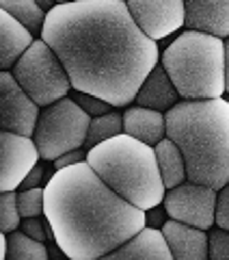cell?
Masks as SVG:
<instances>
[{
    "mask_svg": "<svg viewBox=\"0 0 229 260\" xmlns=\"http://www.w3.org/2000/svg\"><path fill=\"white\" fill-rule=\"evenodd\" d=\"M42 39L52 46L76 91L134 102L160 61L158 44L134 22L126 0H76L48 11Z\"/></svg>",
    "mask_w": 229,
    "mask_h": 260,
    "instance_id": "1",
    "label": "cell"
},
{
    "mask_svg": "<svg viewBox=\"0 0 229 260\" xmlns=\"http://www.w3.org/2000/svg\"><path fill=\"white\" fill-rule=\"evenodd\" d=\"M44 215L71 260L106 258L147 225L145 210L110 189L87 160L54 169Z\"/></svg>",
    "mask_w": 229,
    "mask_h": 260,
    "instance_id": "2",
    "label": "cell"
},
{
    "mask_svg": "<svg viewBox=\"0 0 229 260\" xmlns=\"http://www.w3.org/2000/svg\"><path fill=\"white\" fill-rule=\"evenodd\" d=\"M165 117L167 137L186 158L188 180L223 189L229 182V100H184Z\"/></svg>",
    "mask_w": 229,
    "mask_h": 260,
    "instance_id": "3",
    "label": "cell"
},
{
    "mask_svg": "<svg viewBox=\"0 0 229 260\" xmlns=\"http://www.w3.org/2000/svg\"><path fill=\"white\" fill-rule=\"evenodd\" d=\"M87 162L100 178L134 206L149 210L162 204L167 186L162 182L156 148L128 133L97 143L87 152Z\"/></svg>",
    "mask_w": 229,
    "mask_h": 260,
    "instance_id": "4",
    "label": "cell"
},
{
    "mask_svg": "<svg viewBox=\"0 0 229 260\" xmlns=\"http://www.w3.org/2000/svg\"><path fill=\"white\" fill-rule=\"evenodd\" d=\"M160 63L184 100L223 98L225 42L216 35L188 28L160 54Z\"/></svg>",
    "mask_w": 229,
    "mask_h": 260,
    "instance_id": "5",
    "label": "cell"
},
{
    "mask_svg": "<svg viewBox=\"0 0 229 260\" xmlns=\"http://www.w3.org/2000/svg\"><path fill=\"white\" fill-rule=\"evenodd\" d=\"M89 124H91V115L69 95L44 107L32 133L42 158L56 160L71 150L85 148Z\"/></svg>",
    "mask_w": 229,
    "mask_h": 260,
    "instance_id": "6",
    "label": "cell"
},
{
    "mask_svg": "<svg viewBox=\"0 0 229 260\" xmlns=\"http://www.w3.org/2000/svg\"><path fill=\"white\" fill-rule=\"evenodd\" d=\"M15 80L24 87L39 107H48L61 100L73 89L71 78L65 70L61 56L44 39H35L32 46L22 54V59L11 68Z\"/></svg>",
    "mask_w": 229,
    "mask_h": 260,
    "instance_id": "7",
    "label": "cell"
},
{
    "mask_svg": "<svg viewBox=\"0 0 229 260\" xmlns=\"http://www.w3.org/2000/svg\"><path fill=\"white\" fill-rule=\"evenodd\" d=\"M216 202L218 189L186 180L173 189H167L162 206L167 208L171 219L210 230L212 225H216Z\"/></svg>",
    "mask_w": 229,
    "mask_h": 260,
    "instance_id": "8",
    "label": "cell"
},
{
    "mask_svg": "<svg viewBox=\"0 0 229 260\" xmlns=\"http://www.w3.org/2000/svg\"><path fill=\"white\" fill-rule=\"evenodd\" d=\"M0 191H18L30 169L39 165L42 152L32 137L9 130L0 133Z\"/></svg>",
    "mask_w": 229,
    "mask_h": 260,
    "instance_id": "9",
    "label": "cell"
},
{
    "mask_svg": "<svg viewBox=\"0 0 229 260\" xmlns=\"http://www.w3.org/2000/svg\"><path fill=\"white\" fill-rule=\"evenodd\" d=\"M39 104L24 91L13 72L5 70L0 76V126L9 133L32 137L39 121Z\"/></svg>",
    "mask_w": 229,
    "mask_h": 260,
    "instance_id": "10",
    "label": "cell"
},
{
    "mask_svg": "<svg viewBox=\"0 0 229 260\" xmlns=\"http://www.w3.org/2000/svg\"><path fill=\"white\" fill-rule=\"evenodd\" d=\"M141 30L154 42L173 35L186 24V0H126Z\"/></svg>",
    "mask_w": 229,
    "mask_h": 260,
    "instance_id": "11",
    "label": "cell"
},
{
    "mask_svg": "<svg viewBox=\"0 0 229 260\" xmlns=\"http://www.w3.org/2000/svg\"><path fill=\"white\" fill-rule=\"evenodd\" d=\"M165 239L171 247V254L175 260H206L210 258V234L197 225L167 219L162 225Z\"/></svg>",
    "mask_w": 229,
    "mask_h": 260,
    "instance_id": "12",
    "label": "cell"
},
{
    "mask_svg": "<svg viewBox=\"0 0 229 260\" xmlns=\"http://www.w3.org/2000/svg\"><path fill=\"white\" fill-rule=\"evenodd\" d=\"M186 26L220 39L229 37V0H186Z\"/></svg>",
    "mask_w": 229,
    "mask_h": 260,
    "instance_id": "13",
    "label": "cell"
},
{
    "mask_svg": "<svg viewBox=\"0 0 229 260\" xmlns=\"http://www.w3.org/2000/svg\"><path fill=\"white\" fill-rule=\"evenodd\" d=\"M179 100V91L173 85V80L167 74V70L162 68V63H158L154 68L147 78L143 80L141 89L134 98V102L138 107H147V109H156L167 113L171 107H175Z\"/></svg>",
    "mask_w": 229,
    "mask_h": 260,
    "instance_id": "14",
    "label": "cell"
},
{
    "mask_svg": "<svg viewBox=\"0 0 229 260\" xmlns=\"http://www.w3.org/2000/svg\"><path fill=\"white\" fill-rule=\"evenodd\" d=\"M106 258L119 260V258H160V260H171V247L165 239L162 228H151L145 225L143 230H138L132 239H128L124 245L117 247Z\"/></svg>",
    "mask_w": 229,
    "mask_h": 260,
    "instance_id": "15",
    "label": "cell"
},
{
    "mask_svg": "<svg viewBox=\"0 0 229 260\" xmlns=\"http://www.w3.org/2000/svg\"><path fill=\"white\" fill-rule=\"evenodd\" d=\"M35 32L7 11L0 13V68L11 70L35 42Z\"/></svg>",
    "mask_w": 229,
    "mask_h": 260,
    "instance_id": "16",
    "label": "cell"
},
{
    "mask_svg": "<svg viewBox=\"0 0 229 260\" xmlns=\"http://www.w3.org/2000/svg\"><path fill=\"white\" fill-rule=\"evenodd\" d=\"M124 133L149 145H156L167 137V117L162 111L147 107H128L124 111Z\"/></svg>",
    "mask_w": 229,
    "mask_h": 260,
    "instance_id": "17",
    "label": "cell"
},
{
    "mask_svg": "<svg viewBox=\"0 0 229 260\" xmlns=\"http://www.w3.org/2000/svg\"><path fill=\"white\" fill-rule=\"evenodd\" d=\"M156 148V158H158V167H160V176H162V182H165L167 189H173V186L182 184L188 180V174H186V158L179 145L165 137L160 143L154 145Z\"/></svg>",
    "mask_w": 229,
    "mask_h": 260,
    "instance_id": "18",
    "label": "cell"
},
{
    "mask_svg": "<svg viewBox=\"0 0 229 260\" xmlns=\"http://www.w3.org/2000/svg\"><path fill=\"white\" fill-rule=\"evenodd\" d=\"M9 239V249H7V258L13 260H46L50 251L44 245V241L32 239L30 234L24 230H13L7 234Z\"/></svg>",
    "mask_w": 229,
    "mask_h": 260,
    "instance_id": "19",
    "label": "cell"
},
{
    "mask_svg": "<svg viewBox=\"0 0 229 260\" xmlns=\"http://www.w3.org/2000/svg\"><path fill=\"white\" fill-rule=\"evenodd\" d=\"M3 11L13 15L24 26H28L32 32H42L46 24V11L39 7L37 0H0Z\"/></svg>",
    "mask_w": 229,
    "mask_h": 260,
    "instance_id": "20",
    "label": "cell"
},
{
    "mask_svg": "<svg viewBox=\"0 0 229 260\" xmlns=\"http://www.w3.org/2000/svg\"><path fill=\"white\" fill-rule=\"evenodd\" d=\"M119 133H124V115H119V111H108V113H104V115L91 117L85 150L89 152L91 148H95L97 143L112 139V137H117Z\"/></svg>",
    "mask_w": 229,
    "mask_h": 260,
    "instance_id": "21",
    "label": "cell"
},
{
    "mask_svg": "<svg viewBox=\"0 0 229 260\" xmlns=\"http://www.w3.org/2000/svg\"><path fill=\"white\" fill-rule=\"evenodd\" d=\"M22 213L18 204V193L15 191H5L0 195V232H13L20 230L22 225Z\"/></svg>",
    "mask_w": 229,
    "mask_h": 260,
    "instance_id": "22",
    "label": "cell"
},
{
    "mask_svg": "<svg viewBox=\"0 0 229 260\" xmlns=\"http://www.w3.org/2000/svg\"><path fill=\"white\" fill-rule=\"evenodd\" d=\"M18 204H20L22 217H42L46 210V186L20 189Z\"/></svg>",
    "mask_w": 229,
    "mask_h": 260,
    "instance_id": "23",
    "label": "cell"
},
{
    "mask_svg": "<svg viewBox=\"0 0 229 260\" xmlns=\"http://www.w3.org/2000/svg\"><path fill=\"white\" fill-rule=\"evenodd\" d=\"M80 107H83L91 117H97V115H104V113L112 111V104L104 98H97V95H91V93H83V91H76V98H73Z\"/></svg>",
    "mask_w": 229,
    "mask_h": 260,
    "instance_id": "24",
    "label": "cell"
},
{
    "mask_svg": "<svg viewBox=\"0 0 229 260\" xmlns=\"http://www.w3.org/2000/svg\"><path fill=\"white\" fill-rule=\"evenodd\" d=\"M210 258L229 260V230L225 228H216L210 232Z\"/></svg>",
    "mask_w": 229,
    "mask_h": 260,
    "instance_id": "25",
    "label": "cell"
},
{
    "mask_svg": "<svg viewBox=\"0 0 229 260\" xmlns=\"http://www.w3.org/2000/svg\"><path fill=\"white\" fill-rule=\"evenodd\" d=\"M216 225L229 230V182L218 189V202H216Z\"/></svg>",
    "mask_w": 229,
    "mask_h": 260,
    "instance_id": "26",
    "label": "cell"
},
{
    "mask_svg": "<svg viewBox=\"0 0 229 260\" xmlns=\"http://www.w3.org/2000/svg\"><path fill=\"white\" fill-rule=\"evenodd\" d=\"M46 223H48V221H42L39 217H24L20 230H24L26 234H30V237L37 239V241H46V239H48Z\"/></svg>",
    "mask_w": 229,
    "mask_h": 260,
    "instance_id": "27",
    "label": "cell"
},
{
    "mask_svg": "<svg viewBox=\"0 0 229 260\" xmlns=\"http://www.w3.org/2000/svg\"><path fill=\"white\" fill-rule=\"evenodd\" d=\"M87 160V150L80 148V150H71L67 154H63V156H59L54 162V169H63V167H69V165H76V162H83Z\"/></svg>",
    "mask_w": 229,
    "mask_h": 260,
    "instance_id": "28",
    "label": "cell"
},
{
    "mask_svg": "<svg viewBox=\"0 0 229 260\" xmlns=\"http://www.w3.org/2000/svg\"><path fill=\"white\" fill-rule=\"evenodd\" d=\"M44 178H52V176H46V169L42 165H35L30 169V174L24 178V182L20 189H32V186H42V180Z\"/></svg>",
    "mask_w": 229,
    "mask_h": 260,
    "instance_id": "29",
    "label": "cell"
},
{
    "mask_svg": "<svg viewBox=\"0 0 229 260\" xmlns=\"http://www.w3.org/2000/svg\"><path fill=\"white\" fill-rule=\"evenodd\" d=\"M145 215H147V225H151V228H162L167 223V217H169L165 206H162V208L154 206L149 210H145Z\"/></svg>",
    "mask_w": 229,
    "mask_h": 260,
    "instance_id": "30",
    "label": "cell"
},
{
    "mask_svg": "<svg viewBox=\"0 0 229 260\" xmlns=\"http://www.w3.org/2000/svg\"><path fill=\"white\" fill-rule=\"evenodd\" d=\"M225 85H227V93H229V39L225 42Z\"/></svg>",
    "mask_w": 229,
    "mask_h": 260,
    "instance_id": "31",
    "label": "cell"
},
{
    "mask_svg": "<svg viewBox=\"0 0 229 260\" xmlns=\"http://www.w3.org/2000/svg\"><path fill=\"white\" fill-rule=\"evenodd\" d=\"M39 3V7H42V9L48 13V11H52L56 5H59V0H37Z\"/></svg>",
    "mask_w": 229,
    "mask_h": 260,
    "instance_id": "32",
    "label": "cell"
},
{
    "mask_svg": "<svg viewBox=\"0 0 229 260\" xmlns=\"http://www.w3.org/2000/svg\"><path fill=\"white\" fill-rule=\"evenodd\" d=\"M65 3H76V0H59V5H65Z\"/></svg>",
    "mask_w": 229,
    "mask_h": 260,
    "instance_id": "33",
    "label": "cell"
}]
</instances>
